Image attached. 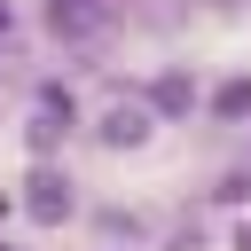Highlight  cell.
I'll list each match as a JSON object with an SVG mask.
<instances>
[{
    "mask_svg": "<svg viewBox=\"0 0 251 251\" xmlns=\"http://www.w3.org/2000/svg\"><path fill=\"white\" fill-rule=\"evenodd\" d=\"M94 0H55V31H94Z\"/></svg>",
    "mask_w": 251,
    "mask_h": 251,
    "instance_id": "cell-1",
    "label": "cell"
},
{
    "mask_svg": "<svg viewBox=\"0 0 251 251\" xmlns=\"http://www.w3.org/2000/svg\"><path fill=\"white\" fill-rule=\"evenodd\" d=\"M141 133H149L141 110H110V141H141Z\"/></svg>",
    "mask_w": 251,
    "mask_h": 251,
    "instance_id": "cell-2",
    "label": "cell"
}]
</instances>
